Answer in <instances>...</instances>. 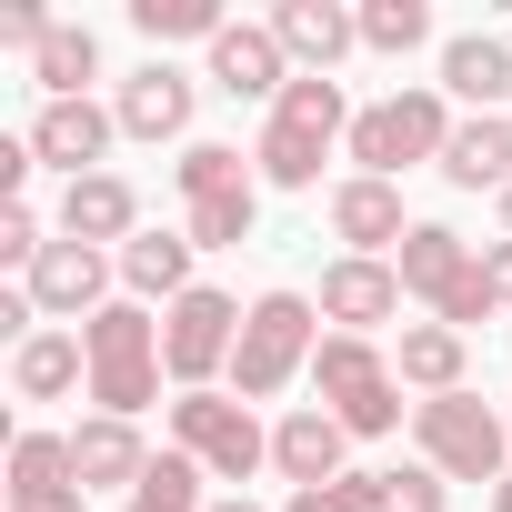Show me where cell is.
<instances>
[{
	"instance_id": "obj_37",
	"label": "cell",
	"mask_w": 512,
	"mask_h": 512,
	"mask_svg": "<svg viewBox=\"0 0 512 512\" xmlns=\"http://www.w3.org/2000/svg\"><path fill=\"white\" fill-rule=\"evenodd\" d=\"M502 241H512V191H502Z\"/></svg>"
},
{
	"instance_id": "obj_12",
	"label": "cell",
	"mask_w": 512,
	"mask_h": 512,
	"mask_svg": "<svg viewBox=\"0 0 512 512\" xmlns=\"http://www.w3.org/2000/svg\"><path fill=\"white\" fill-rule=\"evenodd\" d=\"M302 71H292V51L272 41V21H231L221 41H211V91H231V101H282Z\"/></svg>"
},
{
	"instance_id": "obj_9",
	"label": "cell",
	"mask_w": 512,
	"mask_h": 512,
	"mask_svg": "<svg viewBox=\"0 0 512 512\" xmlns=\"http://www.w3.org/2000/svg\"><path fill=\"white\" fill-rule=\"evenodd\" d=\"M171 452H191L211 482H231V492H241L251 472L272 462V432L251 422V402H241V392H181V402H171Z\"/></svg>"
},
{
	"instance_id": "obj_26",
	"label": "cell",
	"mask_w": 512,
	"mask_h": 512,
	"mask_svg": "<svg viewBox=\"0 0 512 512\" xmlns=\"http://www.w3.org/2000/svg\"><path fill=\"white\" fill-rule=\"evenodd\" d=\"M512 91V51L492 41V31H462V41H442V101H472V111H492Z\"/></svg>"
},
{
	"instance_id": "obj_23",
	"label": "cell",
	"mask_w": 512,
	"mask_h": 512,
	"mask_svg": "<svg viewBox=\"0 0 512 512\" xmlns=\"http://www.w3.org/2000/svg\"><path fill=\"white\" fill-rule=\"evenodd\" d=\"M392 372H402L422 402H432V392H462V372H472V332H452V322H402Z\"/></svg>"
},
{
	"instance_id": "obj_15",
	"label": "cell",
	"mask_w": 512,
	"mask_h": 512,
	"mask_svg": "<svg viewBox=\"0 0 512 512\" xmlns=\"http://www.w3.org/2000/svg\"><path fill=\"white\" fill-rule=\"evenodd\" d=\"M11 512H91V482L71 462V432H21L11 442Z\"/></svg>"
},
{
	"instance_id": "obj_34",
	"label": "cell",
	"mask_w": 512,
	"mask_h": 512,
	"mask_svg": "<svg viewBox=\"0 0 512 512\" xmlns=\"http://www.w3.org/2000/svg\"><path fill=\"white\" fill-rule=\"evenodd\" d=\"M282 512H352V492H342V482H322V492H292Z\"/></svg>"
},
{
	"instance_id": "obj_13",
	"label": "cell",
	"mask_w": 512,
	"mask_h": 512,
	"mask_svg": "<svg viewBox=\"0 0 512 512\" xmlns=\"http://www.w3.org/2000/svg\"><path fill=\"white\" fill-rule=\"evenodd\" d=\"M191 101H201V81H191V71L141 61V71L111 91V121H121V141H181V131H191Z\"/></svg>"
},
{
	"instance_id": "obj_6",
	"label": "cell",
	"mask_w": 512,
	"mask_h": 512,
	"mask_svg": "<svg viewBox=\"0 0 512 512\" xmlns=\"http://www.w3.org/2000/svg\"><path fill=\"white\" fill-rule=\"evenodd\" d=\"M412 442H422V462H432L442 482H502V472H512V412H492L472 382L412 402Z\"/></svg>"
},
{
	"instance_id": "obj_33",
	"label": "cell",
	"mask_w": 512,
	"mask_h": 512,
	"mask_svg": "<svg viewBox=\"0 0 512 512\" xmlns=\"http://www.w3.org/2000/svg\"><path fill=\"white\" fill-rule=\"evenodd\" d=\"M482 282H492V302L512 312V241H492V251H482Z\"/></svg>"
},
{
	"instance_id": "obj_20",
	"label": "cell",
	"mask_w": 512,
	"mask_h": 512,
	"mask_svg": "<svg viewBox=\"0 0 512 512\" xmlns=\"http://www.w3.org/2000/svg\"><path fill=\"white\" fill-rule=\"evenodd\" d=\"M61 241H91V251H121V241H141V191H131L121 171H91V181H71V191H61Z\"/></svg>"
},
{
	"instance_id": "obj_24",
	"label": "cell",
	"mask_w": 512,
	"mask_h": 512,
	"mask_svg": "<svg viewBox=\"0 0 512 512\" xmlns=\"http://www.w3.org/2000/svg\"><path fill=\"white\" fill-rule=\"evenodd\" d=\"M442 181L502 201V191H512V121H502V111H472V121L452 131V151H442Z\"/></svg>"
},
{
	"instance_id": "obj_3",
	"label": "cell",
	"mask_w": 512,
	"mask_h": 512,
	"mask_svg": "<svg viewBox=\"0 0 512 512\" xmlns=\"http://www.w3.org/2000/svg\"><path fill=\"white\" fill-rule=\"evenodd\" d=\"M171 181H181V231H191V251H241L251 241V221H262V171H251L231 141H181V161H171Z\"/></svg>"
},
{
	"instance_id": "obj_2",
	"label": "cell",
	"mask_w": 512,
	"mask_h": 512,
	"mask_svg": "<svg viewBox=\"0 0 512 512\" xmlns=\"http://www.w3.org/2000/svg\"><path fill=\"white\" fill-rule=\"evenodd\" d=\"M322 352V302L312 292H262L241 312V352H231V392L241 402H282Z\"/></svg>"
},
{
	"instance_id": "obj_5",
	"label": "cell",
	"mask_w": 512,
	"mask_h": 512,
	"mask_svg": "<svg viewBox=\"0 0 512 512\" xmlns=\"http://www.w3.org/2000/svg\"><path fill=\"white\" fill-rule=\"evenodd\" d=\"M312 392H322V412H332L352 442L402 432V372H392V352L362 342V332H322V352H312Z\"/></svg>"
},
{
	"instance_id": "obj_22",
	"label": "cell",
	"mask_w": 512,
	"mask_h": 512,
	"mask_svg": "<svg viewBox=\"0 0 512 512\" xmlns=\"http://www.w3.org/2000/svg\"><path fill=\"white\" fill-rule=\"evenodd\" d=\"M91 382V352H81V332H61V322H41L21 352H11V392L21 402H71Z\"/></svg>"
},
{
	"instance_id": "obj_14",
	"label": "cell",
	"mask_w": 512,
	"mask_h": 512,
	"mask_svg": "<svg viewBox=\"0 0 512 512\" xmlns=\"http://www.w3.org/2000/svg\"><path fill=\"white\" fill-rule=\"evenodd\" d=\"M272 472H282L292 492H322V482H342V472H352V432H342L322 402H302V412H282V422H272Z\"/></svg>"
},
{
	"instance_id": "obj_30",
	"label": "cell",
	"mask_w": 512,
	"mask_h": 512,
	"mask_svg": "<svg viewBox=\"0 0 512 512\" xmlns=\"http://www.w3.org/2000/svg\"><path fill=\"white\" fill-rule=\"evenodd\" d=\"M432 41V11H422V0H362V51H422Z\"/></svg>"
},
{
	"instance_id": "obj_4",
	"label": "cell",
	"mask_w": 512,
	"mask_h": 512,
	"mask_svg": "<svg viewBox=\"0 0 512 512\" xmlns=\"http://www.w3.org/2000/svg\"><path fill=\"white\" fill-rule=\"evenodd\" d=\"M81 352H91V402L111 412V422H141L151 402H161V322L141 312V302H111V312H91L81 322Z\"/></svg>"
},
{
	"instance_id": "obj_32",
	"label": "cell",
	"mask_w": 512,
	"mask_h": 512,
	"mask_svg": "<svg viewBox=\"0 0 512 512\" xmlns=\"http://www.w3.org/2000/svg\"><path fill=\"white\" fill-rule=\"evenodd\" d=\"M382 482H392V512H442V502H452V482H442L432 462H392Z\"/></svg>"
},
{
	"instance_id": "obj_17",
	"label": "cell",
	"mask_w": 512,
	"mask_h": 512,
	"mask_svg": "<svg viewBox=\"0 0 512 512\" xmlns=\"http://www.w3.org/2000/svg\"><path fill=\"white\" fill-rule=\"evenodd\" d=\"M322 322H342V332H382V322H402V272L392 262H362V251H342V262L322 272Z\"/></svg>"
},
{
	"instance_id": "obj_8",
	"label": "cell",
	"mask_w": 512,
	"mask_h": 512,
	"mask_svg": "<svg viewBox=\"0 0 512 512\" xmlns=\"http://www.w3.org/2000/svg\"><path fill=\"white\" fill-rule=\"evenodd\" d=\"M452 131H462V121H452V101H442V81H412V91H392V101H372V111L352 121V141H342V151H352V161H362L372 181H402L412 161H432V171H442V151H452Z\"/></svg>"
},
{
	"instance_id": "obj_10",
	"label": "cell",
	"mask_w": 512,
	"mask_h": 512,
	"mask_svg": "<svg viewBox=\"0 0 512 512\" xmlns=\"http://www.w3.org/2000/svg\"><path fill=\"white\" fill-rule=\"evenodd\" d=\"M231 352H241V302L211 292V282H191V292L161 312V362H171V382H181V392H211V382H231Z\"/></svg>"
},
{
	"instance_id": "obj_36",
	"label": "cell",
	"mask_w": 512,
	"mask_h": 512,
	"mask_svg": "<svg viewBox=\"0 0 512 512\" xmlns=\"http://www.w3.org/2000/svg\"><path fill=\"white\" fill-rule=\"evenodd\" d=\"M492 512H512V472H502V482H492Z\"/></svg>"
},
{
	"instance_id": "obj_16",
	"label": "cell",
	"mask_w": 512,
	"mask_h": 512,
	"mask_svg": "<svg viewBox=\"0 0 512 512\" xmlns=\"http://www.w3.org/2000/svg\"><path fill=\"white\" fill-rule=\"evenodd\" d=\"M332 231L362 251V262H392V251H402V231H412V211H402V181H372V171L332 181Z\"/></svg>"
},
{
	"instance_id": "obj_1",
	"label": "cell",
	"mask_w": 512,
	"mask_h": 512,
	"mask_svg": "<svg viewBox=\"0 0 512 512\" xmlns=\"http://www.w3.org/2000/svg\"><path fill=\"white\" fill-rule=\"evenodd\" d=\"M352 101H342V81H322V71H302L282 101H272V121H262V141H251V171H262L272 191H322V161L352 141Z\"/></svg>"
},
{
	"instance_id": "obj_35",
	"label": "cell",
	"mask_w": 512,
	"mask_h": 512,
	"mask_svg": "<svg viewBox=\"0 0 512 512\" xmlns=\"http://www.w3.org/2000/svg\"><path fill=\"white\" fill-rule=\"evenodd\" d=\"M211 512H262V502H251V492H221V502H211Z\"/></svg>"
},
{
	"instance_id": "obj_7",
	"label": "cell",
	"mask_w": 512,
	"mask_h": 512,
	"mask_svg": "<svg viewBox=\"0 0 512 512\" xmlns=\"http://www.w3.org/2000/svg\"><path fill=\"white\" fill-rule=\"evenodd\" d=\"M392 272H402V292L412 302H432V322H452V332H472V322H492L502 302H492V282H482V251L452 231V221H412L402 231V251H392Z\"/></svg>"
},
{
	"instance_id": "obj_29",
	"label": "cell",
	"mask_w": 512,
	"mask_h": 512,
	"mask_svg": "<svg viewBox=\"0 0 512 512\" xmlns=\"http://www.w3.org/2000/svg\"><path fill=\"white\" fill-rule=\"evenodd\" d=\"M201 482H211V472H201L191 452H161V462L141 472V492H131L121 512H211V502H201Z\"/></svg>"
},
{
	"instance_id": "obj_21",
	"label": "cell",
	"mask_w": 512,
	"mask_h": 512,
	"mask_svg": "<svg viewBox=\"0 0 512 512\" xmlns=\"http://www.w3.org/2000/svg\"><path fill=\"white\" fill-rule=\"evenodd\" d=\"M71 462H81V482H91V492H121V502H131V492H141V472H151L161 452L141 442V422H111V412H91V422L71 432Z\"/></svg>"
},
{
	"instance_id": "obj_19",
	"label": "cell",
	"mask_w": 512,
	"mask_h": 512,
	"mask_svg": "<svg viewBox=\"0 0 512 512\" xmlns=\"http://www.w3.org/2000/svg\"><path fill=\"white\" fill-rule=\"evenodd\" d=\"M272 41L302 61V71H342L352 51H362V11H342V0H282V11H272Z\"/></svg>"
},
{
	"instance_id": "obj_25",
	"label": "cell",
	"mask_w": 512,
	"mask_h": 512,
	"mask_svg": "<svg viewBox=\"0 0 512 512\" xmlns=\"http://www.w3.org/2000/svg\"><path fill=\"white\" fill-rule=\"evenodd\" d=\"M111 262H121V282H131V302H181L191 292V231H141V241H121L111 251Z\"/></svg>"
},
{
	"instance_id": "obj_31",
	"label": "cell",
	"mask_w": 512,
	"mask_h": 512,
	"mask_svg": "<svg viewBox=\"0 0 512 512\" xmlns=\"http://www.w3.org/2000/svg\"><path fill=\"white\" fill-rule=\"evenodd\" d=\"M41 251H51V231H41V211H31V201H0V262H21V272H31Z\"/></svg>"
},
{
	"instance_id": "obj_28",
	"label": "cell",
	"mask_w": 512,
	"mask_h": 512,
	"mask_svg": "<svg viewBox=\"0 0 512 512\" xmlns=\"http://www.w3.org/2000/svg\"><path fill=\"white\" fill-rule=\"evenodd\" d=\"M131 31H141L151 61H161V41H221L231 21H221V0H131Z\"/></svg>"
},
{
	"instance_id": "obj_18",
	"label": "cell",
	"mask_w": 512,
	"mask_h": 512,
	"mask_svg": "<svg viewBox=\"0 0 512 512\" xmlns=\"http://www.w3.org/2000/svg\"><path fill=\"white\" fill-rule=\"evenodd\" d=\"M111 141H121V121H111L101 101H51V111L31 121V151H41L61 181H91V171L111 161Z\"/></svg>"
},
{
	"instance_id": "obj_11",
	"label": "cell",
	"mask_w": 512,
	"mask_h": 512,
	"mask_svg": "<svg viewBox=\"0 0 512 512\" xmlns=\"http://www.w3.org/2000/svg\"><path fill=\"white\" fill-rule=\"evenodd\" d=\"M111 251H91V241H61L51 231V251L21 272V292L41 302V322H91V312H111Z\"/></svg>"
},
{
	"instance_id": "obj_27",
	"label": "cell",
	"mask_w": 512,
	"mask_h": 512,
	"mask_svg": "<svg viewBox=\"0 0 512 512\" xmlns=\"http://www.w3.org/2000/svg\"><path fill=\"white\" fill-rule=\"evenodd\" d=\"M31 81H41L51 101H91V81H101V41H91V21H61V31L31 51Z\"/></svg>"
}]
</instances>
